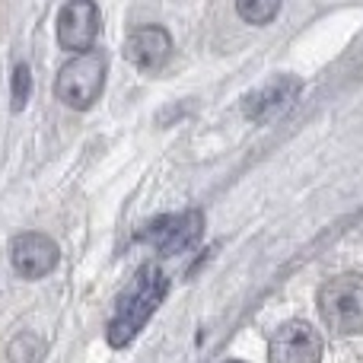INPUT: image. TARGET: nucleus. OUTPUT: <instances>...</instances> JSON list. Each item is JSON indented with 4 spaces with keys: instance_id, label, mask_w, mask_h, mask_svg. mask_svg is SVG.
Segmentation results:
<instances>
[{
    "instance_id": "1",
    "label": "nucleus",
    "mask_w": 363,
    "mask_h": 363,
    "mask_svg": "<svg viewBox=\"0 0 363 363\" xmlns=\"http://www.w3.org/2000/svg\"><path fill=\"white\" fill-rule=\"evenodd\" d=\"M166 287H169V284H166L163 268H157V264H144V268L125 284L118 303H115V315L106 328L108 345L112 347L131 345V341L144 332V325L150 322V315L163 306Z\"/></svg>"
},
{
    "instance_id": "2",
    "label": "nucleus",
    "mask_w": 363,
    "mask_h": 363,
    "mask_svg": "<svg viewBox=\"0 0 363 363\" xmlns=\"http://www.w3.org/2000/svg\"><path fill=\"white\" fill-rule=\"evenodd\" d=\"M322 322L335 335H363V274H335L319 287Z\"/></svg>"
},
{
    "instance_id": "3",
    "label": "nucleus",
    "mask_w": 363,
    "mask_h": 363,
    "mask_svg": "<svg viewBox=\"0 0 363 363\" xmlns=\"http://www.w3.org/2000/svg\"><path fill=\"white\" fill-rule=\"evenodd\" d=\"M106 74H108L106 57L96 55V51H80L61 67V74L55 80V96L74 112H86L102 96Z\"/></svg>"
},
{
    "instance_id": "4",
    "label": "nucleus",
    "mask_w": 363,
    "mask_h": 363,
    "mask_svg": "<svg viewBox=\"0 0 363 363\" xmlns=\"http://www.w3.org/2000/svg\"><path fill=\"white\" fill-rule=\"evenodd\" d=\"M204 236V213L198 207L191 211H182V213H166V217H157L140 230V242H147L153 252L160 255L172 258L182 255V252L194 249Z\"/></svg>"
},
{
    "instance_id": "5",
    "label": "nucleus",
    "mask_w": 363,
    "mask_h": 363,
    "mask_svg": "<svg viewBox=\"0 0 363 363\" xmlns=\"http://www.w3.org/2000/svg\"><path fill=\"white\" fill-rule=\"evenodd\" d=\"M271 363H322V338L309 322L290 319L268 341Z\"/></svg>"
},
{
    "instance_id": "6",
    "label": "nucleus",
    "mask_w": 363,
    "mask_h": 363,
    "mask_svg": "<svg viewBox=\"0 0 363 363\" xmlns=\"http://www.w3.org/2000/svg\"><path fill=\"white\" fill-rule=\"evenodd\" d=\"M10 262L19 277L26 281H38V277L51 274L61 262V249L51 236L45 233H19L10 242Z\"/></svg>"
},
{
    "instance_id": "7",
    "label": "nucleus",
    "mask_w": 363,
    "mask_h": 363,
    "mask_svg": "<svg viewBox=\"0 0 363 363\" xmlns=\"http://www.w3.org/2000/svg\"><path fill=\"white\" fill-rule=\"evenodd\" d=\"M102 29V16L99 6L93 0H70V4L61 6V16H57V42L61 48L74 51H89Z\"/></svg>"
},
{
    "instance_id": "8",
    "label": "nucleus",
    "mask_w": 363,
    "mask_h": 363,
    "mask_svg": "<svg viewBox=\"0 0 363 363\" xmlns=\"http://www.w3.org/2000/svg\"><path fill=\"white\" fill-rule=\"evenodd\" d=\"M300 89H303L300 77L281 74V77H274V80H268L264 86L252 89L242 99V112L249 115L252 121H274L300 99Z\"/></svg>"
},
{
    "instance_id": "9",
    "label": "nucleus",
    "mask_w": 363,
    "mask_h": 363,
    "mask_svg": "<svg viewBox=\"0 0 363 363\" xmlns=\"http://www.w3.org/2000/svg\"><path fill=\"white\" fill-rule=\"evenodd\" d=\"M125 57L140 70H160L172 57V35L163 26H140L128 35Z\"/></svg>"
},
{
    "instance_id": "10",
    "label": "nucleus",
    "mask_w": 363,
    "mask_h": 363,
    "mask_svg": "<svg viewBox=\"0 0 363 363\" xmlns=\"http://www.w3.org/2000/svg\"><path fill=\"white\" fill-rule=\"evenodd\" d=\"M284 0H236V13L249 26H268L281 13Z\"/></svg>"
},
{
    "instance_id": "11",
    "label": "nucleus",
    "mask_w": 363,
    "mask_h": 363,
    "mask_svg": "<svg viewBox=\"0 0 363 363\" xmlns=\"http://www.w3.org/2000/svg\"><path fill=\"white\" fill-rule=\"evenodd\" d=\"M32 96V74H29V64H16L10 77V106L13 112H23L26 102Z\"/></svg>"
},
{
    "instance_id": "12",
    "label": "nucleus",
    "mask_w": 363,
    "mask_h": 363,
    "mask_svg": "<svg viewBox=\"0 0 363 363\" xmlns=\"http://www.w3.org/2000/svg\"><path fill=\"white\" fill-rule=\"evenodd\" d=\"M38 354V341L32 335H19L10 345V363H32Z\"/></svg>"
},
{
    "instance_id": "13",
    "label": "nucleus",
    "mask_w": 363,
    "mask_h": 363,
    "mask_svg": "<svg viewBox=\"0 0 363 363\" xmlns=\"http://www.w3.org/2000/svg\"><path fill=\"white\" fill-rule=\"evenodd\" d=\"M226 363H242V360H226Z\"/></svg>"
}]
</instances>
